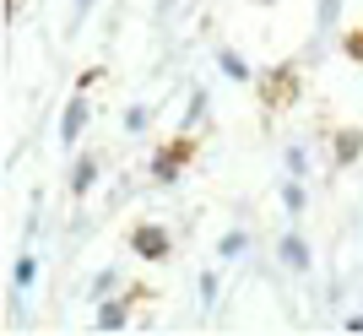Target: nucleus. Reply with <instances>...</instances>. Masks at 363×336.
Returning a JSON list of instances; mask_svg holds the SVG:
<instances>
[{
    "label": "nucleus",
    "instance_id": "nucleus-18",
    "mask_svg": "<svg viewBox=\"0 0 363 336\" xmlns=\"http://www.w3.org/2000/svg\"><path fill=\"white\" fill-rule=\"evenodd\" d=\"M288 174H293V179H303V174H309V157H303L298 147H288Z\"/></svg>",
    "mask_w": 363,
    "mask_h": 336
},
{
    "label": "nucleus",
    "instance_id": "nucleus-5",
    "mask_svg": "<svg viewBox=\"0 0 363 336\" xmlns=\"http://www.w3.org/2000/svg\"><path fill=\"white\" fill-rule=\"evenodd\" d=\"M363 157V125H336V136H331V163L336 168H347Z\"/></svg>",
    "mask_w": 363,
    "mask_h": 336
},
{
    "label": "nucleus",
    "instance_id": "nucleus-19",
    "mask_svg": "<svg viewBox=\"0 0 363 336\" xmlns=\"http://www.w3.org/2000/svg\"><path fill=\"white\" fill-rule=\"evenodd\" d=\"M336 11H342V0H320V22H315V28L331 33V16H336Z\"/></svg>",
    "mask_w": 363,
    "mask_h": 336
},
{
    "label": "nucleus",
    "instance_id": "nucleus-7",
    "mask_svg": "<svg viewBox=\"0 0 363 336\" xmlns=\"http://www.w3.org/2000/svg\"><path fill=\"white\" fill-rule=\"evenodd\" d=\"M92 179H98V157H92V152H82V157H76V168H71V196L82 201V196L92 190Z\"/></svg>",
    "mask_w": 363,
    "mask_h": 336
},
{
    "label": "nucleus",
    "instance_id": "nucleus-4",
    "mask_svg": "<svg viewBox=\"0 0 363 336\" xmlns=\"http://www.w3.org/2000/svg\"><path fill=\"white\" fill-rule=\"evenodd\" d=\"M141 298H152V288H130L125 298L108 293L104 304H98V331H125L130 325V304H141Z\"/></svg>",
    "mask_w": 363,
    "mask_h": 336
},
{
    "label": "nucleus",
    "instance_id": "nucleus-20",
    "mask_svg": "<svg viewBox=\"0 0 363 336\" xmlns=\"http://www.w3.org/2000/svg\"><path fill=\"white\" fill-rule=\"evenodd\" d=\"M87 11H92V0H71V22H76V28L87 22Z\"/></svg>",
    "mask_w": 363,
    "mask_h": 336
},
{
    "label": "nucleus",
    "instance_id": "nucleus-13",
    "mask_svg": "<svg viewBox=\"0 0 363 336\" xmlns=\"http://www.w3.org/2000/svg\"><path fill=\"white\" fill-rule=\"evenodd\" d=\"M342 55H347L352 65H363V28H352V33H342Z\"/></svg>",
    "mask_w": 363,
    "mask_h": 336
},
{
    "label": "nucleus",
    "instance_id": "nucleus-3",
    "mask_svg": "<svg viewBox=\"0 0 363 336\" xmlns=\"http://www.w3.org/2000/svg\"><path fill=\"white\" fill-rule=\"evenodd\" d=\"M130 250H136L141 260H168L174 255V233H168L163 223H136V228H130Z\"/></svg>",
    "mask_w": 363,
    "mask_h": 336
},
{
    "label": "nucleus",
    "instance_id": "nucleus-11",
    "mask_svg": "<svg viewBox=\"0 0 363 336\" xmlns=\"http://www.w3.org/2000/svg\"><path fill=\"white\" fill-rule=\"evenodd\" d=\"M282 206H288V212H293V217H298V212H303V206H309V190H303V184H298V179H288V184H282Z\"/></svg>",
    "mask_w": 363,
    "mask_h": 336
},
{
    "label": "nucleus",
    "instance_id": "nucleus-15",
    "mask_svg": "<svg viewBox=\"0 0 363 336\" xmlns=\"http://www.w3.org/2000/svg\"><path fill=\"white\" fill-rule=\"evenodd\" d=\"M217 293H223V276L206 271V276H201V309H212V304H217Z\"/></svg>",
    "mask_w": 363,
    "mask_h": 336
},
{
    "label": "nucleus",
    "instance_id": "nucleus-16",
    "mask_svg": "<svg viewBox=\"0 0 363 336\" xmlns=\"http://www.w3.org/2000/svg\"><path fill=\"white\" fill-rule=\"evenodd\" d=\"M147 120H152V108H147V103H130V114H125V130H130V136H141V130H147Z\"/></svg>",
    "mask_w": 363,
    "mask_h": 336
},
{
    "label": "nucleus",
    "instance_id": "nucleus-21",
    "mask_svg": "<svg viewBox=\"0 0 363 336\" xmlns=\"http://www.w3.org/2000/svg\"><path fill=\"white\" fill-rule=\"evenodd\" d=\"M157 6H163V11H168V6H174V0H157Z\"/></svg>",
    "mask_w": 363,
    "mask_h": 336
},
{
    "label": "nucleus",
    "instance_id": "nucleus-9",
    "mask_svg": "<svg viewBox=\"0 0 363 336\" xmlns=\"http://www.w3.org/2000/svg\"><path fill=\"white\" fill-rule=\"evenodd\" d=\"M217 65H223V77L228 82H250V65H244V55H239V49H217Z\"/></svg>",
    "mask_w": 363,
    "mask_h": 336
},
{
    "label": "nucleus",
    "instance_id": "nucleus-12",
    "mask_svg": "<svg viewBox=\"0 0 363 336\" xmlns=\"http://www.w3.org/2000/svg\"><path fill=\"white\" fill-rule=\"evenodd\" d=\"M217 255H223V260L244 255V228H228V233H223V245H217Z\"/></svg>",
    "mask_w": 363,
    "mask_h": 336
},
{
    "label": "nucleus",
    "instance_id": "nucleus-17",
    "mask_svg": "<svg viewBox=\"0 0 363 336\" xmlns=\"http://www.w3.org/2000/svg\"><path fill=\"white\" fill-rule=\"evenodd\" d=\"M201 114H206V92H190V108H184V130H196V120H201Z\"/></svg>",
    "mask_w": 363,
    "mask_h": 336
},
{
    "label": "nucleus",
    "instance_id": "nucleus-8",
    "mask_svg": "<svg viewBox=\"0 0 363 336\" xmlns=\"http://www.w3.org/2000/svg\"><path fill=\"white\" fill-rule=\"evenodd\" d=\"M277 255H282V266H293V271H309V245H303L298 233H288V239H282V245H277Z\"/></svg>",
    "mask_w": 363,
    "mask_h": 336
},
{
    "label": "nucleus",
    "instance_id": "nucleus-6",
    "mask_svg": "<svg viewBox=\"0 0 363 336\" xmlns=\"http://www.w3.org/2000/svg\"><path fill=\"white\" fill-rule=\"evenodd\" d=\"M82 130H87V98L76 92L71 103H65V114H60V147H65V152L76 147V136H82Z\"/></svg>",
    "mask_w": 363,
    "mask_h": 336
},
{
    "label": "nucleus",
    "instance_id": "nucleus-10",
    "mask_svg": "<svg viewBox=\"0 0 363 336\" xmlns=\"http://www.w3.org/2000/svg\"><path fill=\"white\" fill-rule=\"evenodd\" d=\"M38 282V260L33 255H16V266H11V288H33Z\"/></svg>",
    "mask_w": 363,
    "mask_h": 336
},
{
    "label": "nucleus",
    "instance_id": "nucleus-1",
    "mask_svg": "<svg viewBox=\"0 0 363 336\" xmlns=\"http://www.w3.org/2000/svg\"><path fill=\"white\" fill-rule=\"evenodd\" d=\"M298 92H303V65L298 60H277L272 71H260L255 77V98L266 114H282V108L298 103Z\"/></svg>",
    "mask_w": 363,
    "mask_h": 336
},
{
    "label": "nucleus",
    "instance_id": "nucleus-2",
    "mask_svg": "<svg viewBox=\"0 0 363 336\" xmlns=\"http://www.w3.org/2000/svg\"><path fill=\"white\" fill-rule=\"evenodd\" d=\"M196 152H201V136H196V130H179V136H168L163 147L152 152V179H157V184H174L184 168L196 163Z\"/></svg>",
    "mask_w": 363,
    "mask_h": 336
},
{
    "label": "nucleus",
    "instance_id": "nucleus-14",
    "mask_svg": "<svg viewBox=\"0 0 363 336\" xmlns=\"http://www.w3.org/2000/svg\"><path fill=\"white\" fill-rule=\"evenodd\" d=\"M114 288H120V271H98V282H92V304H104Z\"/></svg>",
    "mask_w": 363,
    "mask_h": 336
}]
</instances>
